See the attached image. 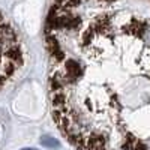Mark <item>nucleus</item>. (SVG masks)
I'll return each instance as SVG.
<instances>
[{
	"mask_svg": "<svg viewBox=\"0 0 150 150\" xmlns=\"http://www.w3.org/2000/svg\"><path fill=\"white\" fill-rule=\"evenodd\" d=\"M23 150H35V149H23Z\"/></svg>",
	"mask_w": 150,
	"mask_h": 150,
	"instance_id": "nucleus-2",
	"label": "nucleus"
},
{
	"mask_svg": "<svg viewBox=\"0 0 150 150\" xmlns=\"http://www.w3.org/2000/svg\"><path fill=\"white\" fill-rule=\"evenodd\" d=\"M41 144L45 147V149H50V150H59L60 149V143L53 138V137H50V135H44L42 138H41Z\"/></svg>",
	"mask_w": 150,
	"mask_h": 150,
	"instance_id": "nucleus-1",
	"label": "nucleus"
}]
</instances>
